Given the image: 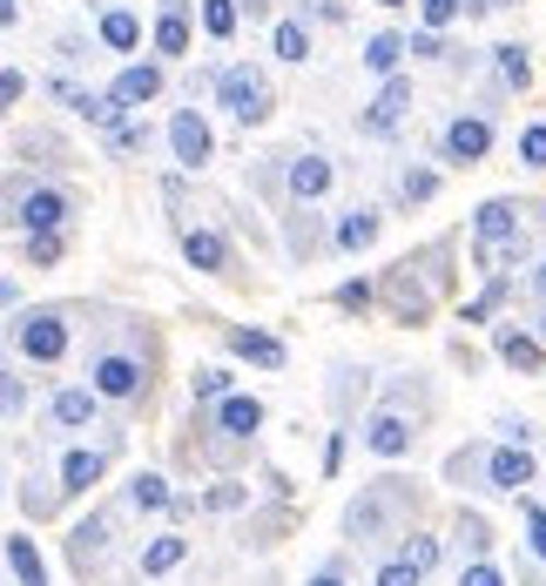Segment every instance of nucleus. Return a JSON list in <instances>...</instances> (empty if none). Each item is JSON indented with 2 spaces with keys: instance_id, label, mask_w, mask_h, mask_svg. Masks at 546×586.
<instances>
[{
  "instance_id": "obj_1",
  "label": "nucleus",
  "mask_w": 546,
  "mask_h": 586,
  "mask_svg": "<svg viewBox=\"0 0 546 586\" xmlns=\"http://www.w3.org/2000/svg\"><path fill=\"white\" fill-rule=\"evenodd\" d=\"M520 216H526V210H520V203H506V195L473 216V263H479V270H492V277H499L506 263H520V250H526Z\"/></svg>"
},
{
  "instance_id": "obj_2",
  "label": "nucleus",
  "mask_w": 546,
  "mask_h": 586,
  "mask_svg": "<svg viewBox=\"0 0 546 586\" xmlns=\"http://www.w3.org/2000/svg\"><path fill=\"white\" fill-rule=\"evenodd\" d=\"M399 505H405V479H378V486H365L358 499H351V513H344L351 546L384 539V533H392V519H399Z\"/></svg>"
},
{
  "instance_id": "obj_3",
  "label": "nucleus",
  "mask_w": 546,
  "mask_h": 586,
  "mask_svg": "<svg viewBox=\"0 0 546 586\" xmlns=\"http://www.w3.org/2000/svg\"><path fill=\"white\" fill-rule=\"evenodd\" d=\"M432 297H439V284H432V270H425V256H405V263L384 270V303H392L399 324H425L432 318Z\"/></svg>"
},
{
  "instance_id": "obj_4",
  "label": "nucleus",
  "mask_w": 546,
  "mask_h": 586,
  "mask_svg": "<svg viewBox=\"0 0 546 586\" xmlns=\"http://www.w3.org/2000/svg\"><path fill=\"white\" fill-rule=\"evenodd\" d=\"M88 391L108 405H135L149 391V358L142 350H102V358L88 364Z\"/></svg>"
},
{
  "instance_id": "obj_5",
  "label": "nucleus",
  "mask_w": 546,
  "mask_h": 586,
  "mask_svg": "<svg viewBox=\"0 0 546 586\" xmlns=\"http://www.w3.org/2000/svg\"><path fill=\"white\" fill-rule=\"evenodd\" d=\"M216 101L229 108V115H237V122L244 129H257V122H270V108H277V101H270V82H263V74L257 68H223L216 74Z\"/></svg>"
},
{
  "instance_id": "obj_6",
  "label": "nucleus",
  "mask_w": 546,
  "mask_h": 586,
  "mask_svg": "<svg viewBox=\"0 0 546 586\" xmlns=\"http://www.w3.org/2000/svg\"><path fill=\"white\" fill-rule=\"evenodd\" d=\"M14 350L34 364H61L68 358V318L61 310H27V318L14 324Z\"/></svg>"
},
{
  "instance_id": "obj_7",
  "label": "nucleus",
  "mask_w": 546,
  "mask_h": 586,
  "mask_svg": "<svg viewBox=\"0 0 546 586\" xmlns=\"http://www.w3.org/2000/svg\"><path fill=\"white\" fill-rule=\"evenodd\" d=\"M486 148H492V122L486 115H452L446 135H439V163H486Z\"/></svg>"
},
{
  "instance_id": "obj_8",
  "label": "nucleus",
  "mask_w": 546,
  "mask_h": 586,
  "mask_svg": "<svg viewBox=\"0 0 546 586\" xmlns=\"http://www.w3.org/2000/svg\"><path fill=\"white\" fill-rule=\"evenodd\" d=\"M8 203H14V223L27 229V237H34V229H61L74 216L68 189H27V195H8Z\"/></svg>"
},
{
  "instance_id": "obj_9",
  "label": "nucleus",
  "mask_w": 546,
  "mask_h": 586,
  "mask_svg": "<svg viewBox=\"0 0 546 586\" xmlns=\"http://www.w3.org/2000/svg\"><path fill=\"white\" fill-rule=\"evenodd\" d=\"M405 108H412V74H384V88H378V101L358 115V129H365V135H392V129L405 122Z\"/></svg>"
},
{
  "instance_id": "obj_10",
  "label": "nucleus",
  "mask_w": 546,
  "mask_h": 586,
  "mask_svg": "<svg viewBox=\"0 0 546 586\" xmlns=\"http://www.w3.org/2000/svg\"><path fill=\"white\" fill-rule=\"evenodd\" d=\"M169 148H176V163L182 169H203L210 163V122H203V108H176L169 115Z\"/></svg>"
},
{
  "instance_id": "obj_11",
  "label": "nucleus",
  "mask_w": 546,
  "mask_h": 586,
  "mask_svg": "<svg viewBox=\"0 0 546 586\" xmlns=\"http://www.w3.org/2000/svg\"><path fill=\"white\" fill-rule=\"evenodd\" d=\"M479 473H486L492 492H526V486H533V452H526V445H492V452L479 458Z\"/></svg>"
},
{
  "instance_id": "obj_12",
  "label": "nucleus",
  "mask_w": 546,
  "mask_h": 586,
  "mask_svg": "<svg viewBox=\"0 0 546 586\" xmlns=\"http://www.w3.org/2000/svg\"><path fill=\"white\" fill-rule=\"evenodd\" d=\"M412 418L405 411H392V405H384V411H371L365 418V452H378V458H405L412 452Z\"/></svg>"
},
{
  "instance_id": "obj_13",
  "label": "nucleus",
  "mask_w": 546,
  "mask_h": 586,
  "mask_svg": "<svg viewBox=\"0 0 546 586\" xmlns=\"http://www.w3.org/2000/svg\"><path fill=\"white\" fill-rule=\"evenodd\" d=\"M182 256L197 270H210V277H237V256H229V243L216 229H182Z\"/></svg>"
},
{
  "instance_id": "obj_14",
  "label": "nucleus",
  "mask_w": 546,
  "mask_h": 586,
  "mask_svg": "<svg viewBox=\"0 0 546 586\" xmlns=\"http://www.w3.org/2000/svg\"><path fill=\"white\" fill-rule=\"evenodd\" d=\"M229 350H237V358H250V364H263V371H284V364H290L284 337H270V331H250V324H229Z\"/></svg>"
},
{
  "instance_id": "obj_15",
  "label": "nucleus",
  "mask_w": 546,
  "mask_h": 586,
  "mask_svg": "<svg viewBox=\"0 0 546 586\" xmlns=\"http://www.w3.org/2000/svg\"><path fill=\"white\" fill-rule=\"evenodd\" d=\"M155 95H163V68H155V61L122 68V74H115V88H108L115 108H142V101H155Z\"/></svg>"
},
{
  "instance_id": "obj_16",
  "label": "nucleus",
  "mask_w": 546,
  "mask_h": 586,
  "mask_svg": "<svg viewBox=\"0 0 546 586\" xmlns=\"http://www.w3.org/2000/svg\"><path fill=\"white\" fill-rule=\"evenodd\" d=\"M48 411H55V424H61V432H82V424H95V411H102V398H95V391H88V384H61Z\"/></svg>"
},
{
  "instance_id": "obj_17",
  "label": "nucleus",
  "mask_w": 546,
  "mask_h": 586,
  "mask_svg": "<svg viewBox=\"0 0 546 586\" xmlns=\"http://www.w3.org/2000/svg\"><path fill=\"white\" fill-rule=\"evenodd\" d=\"M492 350H499V364H513V371H539V364H546L539 337H526V331H513V324L492 331Z\"/></svg>"
},
{
  "instance_id": "obj_18",
  "label": "nucleus",
  "mask_w": 546,
  "mask_h": 586,
  "mask_svg": "<svg viewBox=\"0 0 546 586\" xmlns=\"http://www.w3.org/2000/svg\"><path fill=\"white\" fill-rule=\"evenodd\" d=\"M155 55H189V0H163V21H155Z\"/></svg>"
},
{
  "instance_id": "obj_19",
  "label": "nucleus",
  "mask_w": 546,
  "mask_h": 586,
  "mask_svg": "<svg viewBox=\"0 0 546 586\" xmlns=\"http://www.w3.org/2000/svg\"><path fill=\"white\" fill-rule=\"evenodd\" d=\"M324 189H331V163H324V155H290V195H297V203H318Z\"/></svg>"
},
{
  "instance_id": "obj_20",
  "label": "nucleus",
  "mask_w": 546,
  "mask_h": 586,
  "mask_svg": "<svg viewBox=\"0 0 546 586\" xmlns=\"http://www.w3.org/2000/svg\"><path fill=\"white\" fill-rule=\"evenodd\" d=\"M331 243L337 250H371L378 243V210H344L337 229H331Z\"/></svg>"
},
{
  "instance_id": "obj_21",
  "label": "nucleus",
  "mask_w": 546,
  "mask_h": 586,
  "mask_svg": "<svg viewBox=\"0 0 546 586\" xmlns=\"http://www.w3.org/2000/svg\"><path fill=\"white\" fill-rule=\"evenodd\" d=\"M257 424H263V405H257V398H223V405H216V432H223V439H250Z\"/></svg>"
},
{
  "instance_id": "obj_22",
  "label": "nucleus",
  "mask_w": 546,
  "mask_h": 586,
  "mask_svg": "<svg viewBox=\"0 0 546 586\" xmlns=\"http://www.w3.org/2000/svg\"><path fill=\"white\" fill-rule=\"evenodd\" d=\"M108 473V452H68L61 458V492H88Z\"/></svg>"
},
{
  "instance_id": "obj_23",
  "label": "nucleus",
  "mask_w": 546,
  "mask_h": 586,
  "mask_svg": "<svg viewBox=\"0 0 546 586\" xmlns=\"http://www.w3.org/2000/svg\"><path fill=\"white\" fill-rule=\"evenodd\" d=\"M102 41H108L115 55H129V48L142 41V21H135L129 8H108V14H102Z\"/></svg>"
},
{
  "instance_id": "obj_24",
  "label": "nucleus",
  "mask_w": 546,
  "mask_h": 586,
  "mask_svg": "<svg viewBox=\"0 0 546 586\" xmlns=\"http://www.w3.org/2000/svg\"><path fill=\"white\" fill-rule=\"evenodd\" d=\"M492 68H499V82H506V88H533V61H526V48H520V41L492 48Z\"/></svg>"
},
{
  "instance_id": "obj_25",
  "label": "nucleus",
  "mask_w": 546,
  "mask_h": 586,
  "mask_svg": "<svg viewBox=\"0 0 546 586\" xmlns=\"http://www.w3.org/2000/svg\"><path fill=\"white\" fill-rule=\"evenodd\" d=\"M8 566H14L21 586H48V566H41V553H34V539H8Z\"/></svg>"
},
{
  "instance_id": "obj_26",
  "label": "nucleus",
  "mask_w": 546,
  "mask_h": 586,
  "mask_svg": "<svg viewBox=\"0 0 546 586\" xmlns=\"http://www.w3.org/2000/svg\"><path fill=\"white\" fill-rule=\"evenodd\" d=\"M399 61H405V34H371L365 68H371V74H399Z\"/></svg>"
},
{
  "instance_id": "obj_27",
  "label": "nucleus",
  "mask_w": 546,
  "mask_h": 586,
  "mask_svg": "<svg viewBox=\"0 0 546 586\" xmlns=\"http://www.w3.org/2000/svg\"><path fill=\"white\" fill-rule=\"evenodd\" d=\"M189 560V539H176V533H163V539H155L149 546V553H142V573L155 579V573H169V566H182Z\"/></svg>"
},
{
  "instance_id": "obj_28",
  "label": "nucleus",
  "mask_w": 546,
  "mask_h": 586,
  "mask_svg": "<svg viewBox=\"0 0 546 586\" xmlns=\"http://www.w3.org/2000/svg\"><path fill=\"white\" fill-rule=\"evenodd\" d=\"M68 546H74V566L88 573V560H95L102 546H108V519H102V513H95V519H82V526H74V539H68Z\"/></svg>"
},
{
  "instance_id": "obj_29",
  "label": "nucleus",
  "mask_w": 546,
  "mask_h": 586,
  "mask_svg": "<svg viewBox=\"0 0 546 586\" xmlns=\"http://www.w3.org/2000/svg\"><path fill=\"white\" fill-rule=\"evenodd\" d=\"M129 499L142 505V513H163V505H169V479L163 473H135L129 479Z\"/></svg>"
},
{
  "instance_id": "obj_30",
  "label": "nucleus",
  "mask_w": 546,
  "mask_h": 586,
  "mask_svg": "<svg viewBox=\"0 0 546 586\" xmlns=\"http://www.w3.org/2000/svg\"><path fill=\"white\" fill-rule=\"evenodd\" d=\"M506 297H513V284H506V270H499V277H492V284H486L473 303H465V324H486V318H492V310H499Z\"/></svg>"
},
{
  "instance_id": "obj_31",
  "label": "nucleus",
  "mask_w": 546,
  "mask_h": 586,
  "mask_svg": "<svg viewBox=\"0 0 546 586\" xmlns=\"http://www.w3.org/2000/svg\"><path fill=\"white\" fill-rule=\"evenodd\" d=\"M331 303H337V310H351V318H365V310L378 303V284H365V277H351V284H337V290H331Z\"/></svg>"
},
{
  "instance_id": "obj_32",
  "label": "nucleus",
  "mask_w": 546,
  "mask_h": 586,
  "mask_svg": "<svg viewBox=\"0 0 546 586\" xmlns=\"http://www.w3.org/2000/svg\"><path fill=\"white\" fill-rule=\"evenodd\" d=\"M203 27H210V41H229L237 34V0H203Z\"/></svg>"
},
{
  "instance_id": "obj_33",
  "label": "nucleus",
  "mask_w": 546,
  "mask_h": 586,
  "mask_svg": "<svg viewBox=\"0 0 546 586\" xmlns=\"http://www.w3.org/2000/svg\"><path fill=\"white\" fill-rule=\"evenodd\" d=\"M432 195H439V176L432 169H405L399 176V203H432Z\"/></svg>"
},
{
  "instance_id": "obj_34",
  "label": "nucleus",
  "mask_w": 546,
  "mask_h": 586,
  "mask_svg": "<svg viewBox=\"0 0 546 586\" xmlns=\"http://www.w3.org/2000/svg\"><path fill=\"white\" fill-rule=\"evenodd\" d=\"M61 250H68L61 229H34L27 237V263H61Z\"/></svg>"
},
{
  "instance_id": "obj_35",
  "label": "nucleus",
  "mask_w": 546,
  "mask_h": 586,
  "mask_svg": "<svg viewBox=\"0 0 546 586\" xmlns=\"http://www.w3.org/2000/svg\"><path fill=\"white\" fill-rule=\"evenodd\" d=\"M418 21H425V34H446L459 21V0H418Z\"/></svg>"
},
{
  "instance_id": "obj_36",
  "label": "nucleus",
  "mask_w": 546,
  "mask_h": 586,
  "mask_svg": "<svg viewBox=\"0 0 546 586\" xmlns=\"http://www.w3.org/2000/svg\"><path fill=\"white\" fill-rule=\"evenodd\" d=\"M277 55H284V61H304V55H310L304 21H277Z\"/></svg>"
},
{
  "instance_id": "obj_37",
  "label": "nucleus",
  "mask_w": 546,
  "mask_h": 586,
  "mask_svg": "<svg viewBox=\"0 0 546 586\" xmlns=\"http://www.w3.org/2000/svg\"><path fill=\"white\" fill-rule=\"evenodd\" d=\"M459 546H465L473 560H479L486 546H492V533H486V519H479V513H459Z\"/></svg>"
},
{
  "instance_id": "obj_38",
  "label": "nucleus",
  "mask_w": 546,
  "mask_h": 586,
  "mask_svg": "<svg viewBox=\"0 0 546 586\" xmlns=\"http://www.w3.org/2000/svg\"><path fill=\"white\" fill-rule=\"evenodd\" d=\"M399 560H412L418 573H432V566H439V539H425V533H412V539H405V553H399Z\"/></svg>"
},
{
  "instance_id": "obj_39",
  "label": "nucleus",
  "mask_w": 546,
  "mask_h": 586,
  "mask_svg": "<svg viewBox=\"0 0 546 586\" xmlns=\"http://www.w3.org/2000/svg\"><path fill=\"white\" fill-rule=\"evenodd\" d=\"M108 148L135 155V148H149V129H142V122H108Z\"/></svg>"
},
{
  "instance_id": "obj_40",
  "label": "nucleus",
  "mask_w": 546,
  "mask_h": 586,
  "mask_svg": "<svg viewBox=\"0 0 546 586\" xmlns=\"http://www.w3.org/2000/svg\"><path fill=\"white\" fill-rule=\"evenodd\" d=\"M21 405H27V384H21V378H14L8 364H0V418H14Z\"/></svg>"
},
{
  "instance_id": "obj_41",
  "label": "nucleus",
  "mask_w": 546,
  "mask_h": 586,
  "mask_svg": "<svg viewBox=\"0 0 546 586\" xmlns=\"http://www.w3.org/2000/svg\"><path fill=\"white\" fill-rule=\"evenodd\" d=\"M520 163H526V169H546V122H533V129L520 135Z\"/></svg>"
},
{
  "instance_id": "obj_42",
  "label": "nucleus",
  "mask_w": 546,
  "mask_h": 586,
  "mask_svg": "<svg viewBox=\"0 0 546 586\" xmlns=\"http://www.w3.org/2000/svg\"><path fill=\"white\" fill-rule=\"evenodd\" d=\"M27 95V74L21 68H0V122H8V108Z\"/></svg>"
},
{
  "instance_id": "obj_43",
  "label": "nucleus",
  "mask_w": 546,
  "mask_h": 586,
  "mask_svg": "<svg viewBox=\"0 0 546 586\" xmlns=\"http://www.w3.org/2000/svg\"><path fill=\"white\" fill-rule=\"evenodd\" d=\"M189 391H197V398H223V391H229V371H223V364H210V371L189 378Z\"/></svg>"
},
{
  "instance_id": "obj_44",
  "label": "nucleus",
  "mask_w": 546,
  "mask_h": 586,
  "mask_svg": "<svg viewBox=\"0 0 546 586\" xmlns=\"http://www.w3.org/2000/svg\"><path fill=\"white\" fill-rule=\"evenodd\" d=\"M418 579H425V573H418L412 560H384V566H378V586H418Z\"/></svg>"
},
{
  "instance_id": "obj_45",
  "label": "nucleus",
  "mask_w": 546,
  "mask_h": 586,
  "mask_svg": "<svg viewBox=\"0 0 546 586\" xmlns=\"http://www.w3.org/2000/svg\"><path fill=\"white\" fill-rule=\"evenodd\" d=\"M526 533H533V560L546 566V505H526Z\"/></svg>"
},
{
  "instance_id": "obj_46",
  "label": "nucleus",
  "mask_w": 546,
  "mask_h": 586,
  "mask_svg": "<svg viewBox=\"0 0 546 586\" xmlns=\"http://www.w3.org/2000/svg\"><path fill=\"white\" fill-rule=\"evenodd\" d=\"M459 586H506V573H499V566H486V560H473V566L459 573Z\"/></svg>"
},
{
  "instance_id": "obj_47",
  "label": "nucleus",
  "mask_w": 546,
  "mask_h": 586,
  "mask_svg": "<svg viewBox=\"0 0 546 586\" xmlns=\"http://www.w3.org/2000/svg\"><path fill=\"white\" fill-rule=\"evenodd\" d=\"M244 499H250L244 486H216V492H210L203 505H210V513H237V505H244Z\"/></svg>"
},
{
  "instance_id": "obj_48",
  "label": "nucleus",
  "mask_w": 546,
  "mask_h": 586,
  "mask_svg": "<svg viewBox=\"0 0 546 586\" xmlns=\"http://www.w3.org/2000/svg\"><path fill=\"white\" fill-rule=\"evenodd\" d=\"M499 432H506V445H526L533 424H526V418H499Z\"/></svg>"
},
{
  "instance_id": "obj_49",
  "label": "nucleus",
  "mask_w": 546,
  "mask_h": 586,
  "mask_svg": "<svg viewBox=\"0 0 546 586\" xmlns=\"http://www.w3.org/2000/svg\"><path fill=\"white\" fill-rule=\"evenodd\" d=\"M499 8H513V0H459V14H499Z\"/></svg>"
},
{
  "instance_id": "obj_50",
  "label": "nucleus",
  "mask_w": 546,
  "mask_h": 586,
  "mask_svg": "<svg viewBox=\"0 0 546 586\" xmlns=\"http://www.w3.org/2000/svg\"><path fill=\"white\" fill-rule=\"evenodd\" d=\"M310 586H344V560H331V566H324L318 579H310Z\"/></svg>"
},
{
  "instance_id": "obj_51",
  "label": "nucleus",
  "mask_w": 546,
  "mask_h": 586,
  "mask_svg": "<svg viewBox=\"0 0 546 586\" xmlns=\"http://www.w3.org/2000/svg\"><path fill=\"white\" fill-rule=\"evenodd\" d=\"M21 21V8H14V0H0V27H14Z\"/></svg>"
},
{
  "instance_id": "obj_52",
  "label": "nucleus",
  "mask_w": 546,
  "mask_h": 586,
  "mask_svg": "<svg viewBox=\"0 0 546 586\" xmlns=\"http://www.w3.org/2000/svg\"><path fill=\"white\" fill-rule=\"evenodd\" d=\"M263 8H270V0H237V14H250V21H257Z\"/></svg>"
},
{
  "instance_id": "obj_53",
  "label": "nucleus",
  "mask_w": 546,
  "mask_h": 586,
  "mask_svg": "<svg viewBox=\"0 0 546 586\" xmlns=\"http://www.w3.org/2000/svg\"><path fill=\"white\" fill-rule=\"evenodd\" d=\"M8 303H14V284H8V277H0V310H8Z\"/></svg>"
},
{
  "instance_id": "obj_54",
  "label": "nucleus",
  "mask_w": 546,
  "mask_h": 586,
  "mask_svg": "<svg viewBox=\"0 0 546 586\" xmlns=\"http://www.w3.org/2000/svg\"><path fill=\"white\" fill-rule=\"evenodd\" d=\"M533 284H539V297H546V270H539V277H533Z\"/></svg>"
},
{
  "instance_id": "obj_55",
  "label": "nucleus",
  "mask_w": 546,
  "mask_h": 586,
  "mask_svg": "<svg viewBox=\"0 0 546 586\" xmlns=\"http://www.w3.org/2000/svg\"><path fill=\"white\" fill-rule=\"evenodd\" d=\"M539 350H546V318H539Z\"/></svg>"
},
{
  "instance_id": "obj_56",
  "label": "nucleus",
  "mask_w": 546,
  "mask_h": 586,
  "mask_svg": "<svg viewBox=\"0 0 546 586\" xmlns=\"http://www.w3.org/2000/svg\"><path fill=\"white\" fill-rule=\"evenodd\" d=\"M378 8H405V0H378Z\"/></svg>"
}]
</instances>
